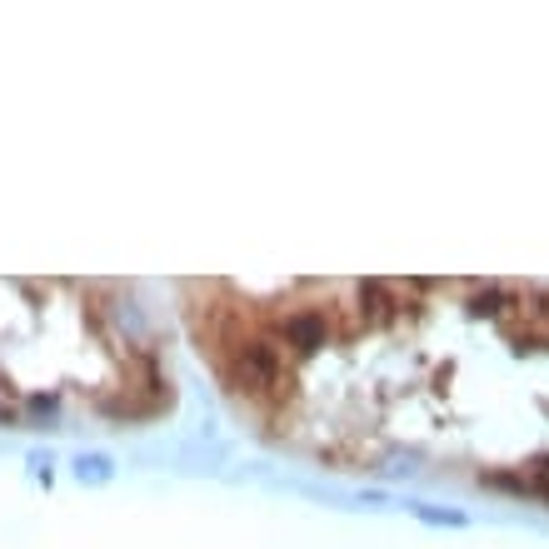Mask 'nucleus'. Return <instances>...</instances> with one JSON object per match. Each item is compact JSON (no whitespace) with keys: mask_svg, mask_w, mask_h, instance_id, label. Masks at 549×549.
Wrapping results in <instances>:
<instances>
[{"mask_svg":"<svg viewBox=\"0 0 549 549\" xmlns=\"http://www.w3.org/2000/svg\"><path fill=\"white\" fill-rule=\"evenodd\" d=\"M165 385L161 355L125 320L115 285L0 280V425L140 420L161 409Z\"/></svg>","mask_w":549,"mask_h":549,"instance_id":"1","label":"nucleus"}]
</instances>
